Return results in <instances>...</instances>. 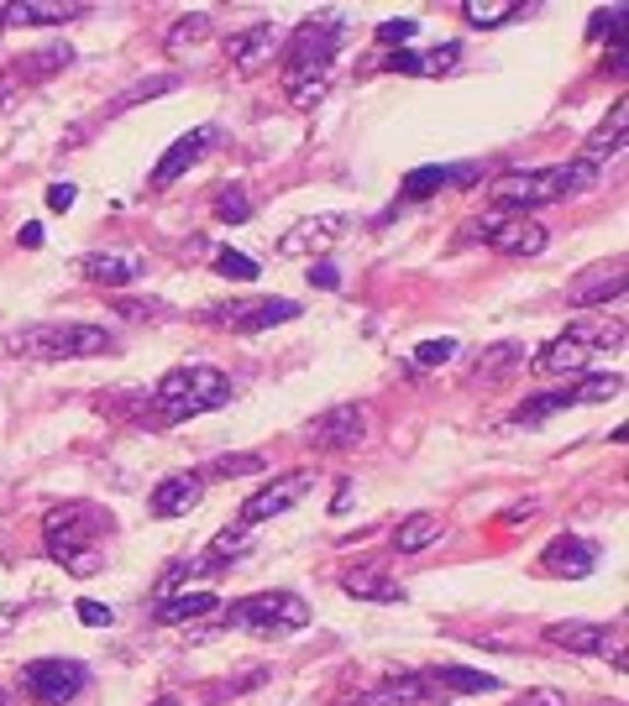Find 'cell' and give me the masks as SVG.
Returning <instances> with one entry per match:
<instances>
[{
  "mask_svg": "<svg viewBox=\"0 0 629 706\" xmlns=\"http://www.w3.org/2000/svg\"><path fill=\"white\" fill-rule=\"evenodd\" d=\"M231 398V377L220 372V367H173V372H163V382L152 387V403H147L142 414H137V424H147V429H173V424L194 419V414H210V408H220V403Z\"/></svg>",
  "mask_w": 629,
  "mask_h": 706,
  "instance_id": "cell-1",
  "label": "cell"
},
{
  "mask_svg": "<svg viewBox=\"0 0 629 706\" xmlns=\"http://www.w3.org/2000/svg\"><path fill=\"white\" fill-rule=\"evenodd\" d=\"M116 534V518L105 513L100 502H58L43 518V540L48 555L73 576H95L100 570V540Z\"/></svg>",
  "mask_w": 629,
  "mask_h": 706,
  "instance_id": "cell-2",
  "label": "cell"
},
{
  "mask_svg": "<svg viewBox=\"0 0 629 706\" xmlns=\"http://www.w3.org/2000/svg\"><path fill=\"white\" fill-rule=\"evenodd\" d=\"M604 167L577 158V163H557V167H535V173H508L493 184V205L504 215H525L535 205H551V199H567V194H582V188L598 184Z\"/></svg>",
  "mask_w": 629,
  "mask_h": 706,
  "instance_id": "cell-3",
  "label": "cell"
},
{
  "mask_svg": "<svg viewBox=\"0 0 629 706\" xmlns=\"http://www.w3.org/2000/svg\"><path fill=\"white\" fill-rule=\"evenodd\" d=\"M122 346L105 325H26L11 335L16 356H37V361H79V356H111Z\"/></svg>",
  "mask_w": 629,
  "mask_h": 706,
  "instance_id": "cell-4",
  "label": "cell"
},
{
  "mask_svg": "<svg viewBox=\"0 0 629 706\" xmlns=\"http://www.w3.org/2000/svg\"><path fill=\"white\" fill-rule=\"evenodd\" d=\"M341 43H346V26L336 16H314L299 26L289 37V53H284V90L305 84L314 73H331V58L341 53Z\"/></svg>",
  "mask_w": 629,
  "mask_h": 706,
  "instance_id": "cell-5",
  "label": "cell"
},
{
  "mask_svg": "<svg viewBox=\"0 0 629 706\" xmlns=\"http://www.w3.org/2000/svg\"><path fill=\"white\" fill-rule=\"evenodd\" d=\"M226 623L242 634H299L310 623V607L294 591H252L226 607Z\"/></svg>",
  "mask_w": 629,
  "mask_h": 706,
  "instance_id": "cell-6",
  "label": "cell"
},
{
  "mask_svg": "<svg viewBox=\"0 0 629 706\" xmlns=\"http://www.w3.org/2000/svg\"><path fill=\"white\" fill-rule=\"evenodd\" d=\"M22 685L32 702L43 706H69L84 685H90V670L79 659H32L22 670Z\"/></svg>",
  "mask_w": 629,
  "mask_h": 706,
  "instance_id": "cell-7",
  "label": "cell"
},
{
  "mask_svg": "<svg viewBox=\"0 0 629 706\" xmlns=\"http://www.w3.org/2000/svg\"><path fill=\"white\" fill-rule=\"evenodd\" d=\"M205 320L226 325L231 335H263V329H273V325L299 320V304H294V299H231V304H216Z\"/></svg>",
  "mask_w": 629,
  "mask_h": 706,
  "instance_id": "cell-8",
  "label": "cell"
},
{
  "mask_svg": "<svg viewBox=\"0 0 629 706\" xmlns=\"http://www.w3.org/2000/svg\"><path fill=\"white\" fill-rule=\"evenodd\" d=\"M310 487H314V471H284V476H273L267 487H258V493L242 502V529L247 523H267V518L289 513Z\"/></svg>",
  "mask_w": 629,
  "mask_h": 706,
  "instance_id": "cell-9",
  "label": "cell"
},
{
  "mask_svg": "<svg viewBox=\"0 0 629 706\" xmlns=\"http://www.w3.org/2000/svg\"><path fill=\"white\" fill-rule=\"evenodd\" d=\"M546 644H557L567 655H614V664L625 670V638L619 634L608 638V623H582V617L551 623V628H546Z\"/></svg>",
  "mask_w": 629,
  "mask_h": 706,
  "instance_id": "cell-10",
  "label": "cell"
},
{
  "mask_svg": "<svg viewBox=\"0 0 629 706\" xmlns=\"http://www.w3.org/2000/svg\"><path fill=\"white\" fill-rule=\"evenodd\" d=\"M625 273H629L625 257L593 262L587 273H577V278L567 282V304H572V309H593V304H608V299H625Z\"/></svg>",
  "mask_w": 629,
  "mask_h": 706,
  "instance_id": "cell-11",
  "label": "cell"
},
{
  "mask_svg": "<svg viewBox=\"0 0 629 706\" xmlns=\"http://www.w3.org/2000/svg\"><path fill=\"white\" fill-rule=\"evenodd\" d=\"M363 435H367V408L363 403H336V408H325V414L310 419V429H305V440L320 445V450H352Z\"/></svg>",
  "mask_w": 629,
  "mask_h": 706,
  "instance_id": "cell-12",
  "label": "cell"
},
{
  "mask_svg": "<svg viewBox=\"0 0 629 706\" xmlns=\"http://www.w3.org/2000/svg\"><path fill=\"white\" fill-rule=\"evenodd\" d=\"M352 220L341 210H325V215H305V220H294L289 231L278 235V257H305V252H331L336 246V235L346 231Z\"/></svg>",
  "mask_w": 629,
  "mask_h": 706,
  "instance_id": "cell-13",
  "label": "cell"
},
{
  "mask_svg": "<svg viewBox=\"0 0 629 706\" xmlns=\"http://www.w3.org/2000/svg\"><path fill=\"white\" fill-rule=\"evenodd\" d=\"M73 58V47L58 37V43L37 47V53H26V58H16V63H5L0 69V100H5V90H22V84H43V79H53V73H64Z\"/></svg>",
  "mask_w": 629,
  "mask_h": 706,
  "instance_id": "cell-14",
  "label": "cell"
},
{
  "mask_svg": "<svg viewBox=\"0 0 629 706\" xmlns=\"http://www.w3.org/2000/svg\"><path fill=\"white\" fill-rule=\"evenodd\" d=\"M546 225L540 220H530V215H504L499 210V220H493V231H488V246L493 252H504V257H540L546 252Z\"/></svg>",
  "mask_w": 629,
  "mask_h": 706,
  "instance_id": "cell-15",
  "label": "cell"
},
{
  "mask_svg": "<svg viewBox=\"0 0 629 706\" xmlns=\"http://www.w3.org/2000/svg\"><path fill=\"white\" fill-rule=\"evenodd\" d=\"M284 47V32L273 22H258L237 32V37H226V58H231V69L237 73H258L263 63H273V53Z\"/></svg>",
  "mask_w": 629,
  "mask_h": 706,
  "instance_id": "cell-16",
  "label": "cell"
},
{
  "mask_svg": "<svg viewBox=\"0 0 629 706\" xmlns=\"http://www.w3.org/2000/svg\"><path fill=\"white\" fill-rule=\"evenodd\" d=\"M199 497H205V476L199 471H173L152 487L147 508H152V518H184L199 508Z\"/></svg>",
  "mask_w": 629,
  "mask_h": 706,
  "instance_id": "cell-17",
  "label": "cell"
},
{
  "mask_svg": "<svg viewBox=\"0 0 629 706\" xmlns=\"http://www.w3.org/2000/svg\"><path fill=\"white\" fill-rule=\"evenodd\" d=\"M540 565L561 576V581H582V576H593V565H598V544L582 540V534H561V540L546 544V555Z\"/></svg>",
  "mask_w": 629,
  "mask_h": 706,
  "instance_id": "cell-18",
  "label": "cell"
},
{
  "mask_svg": "<svg viewBox=\"0 0 629 706\" xmlns=\"http://www.w3.org/2000/svg\"><path fill=\"white\" fill-rule=\"evenodd\" d=\"M210 141H216V126H194L190 137H179V141L169 147V152L158 158V167H152V184L169 188L173 178H184V173H190V167L199 163L205 152H210Z\"/></svg>",
  "mask_w": 629,
  "mask_h": 706,
  "instance_id": "cell-19",
  "label": "cell"
},
{
  "mask_svg": "<svg viewBox=\"0 0 629 706\" xmlns=\"http://www.w3.org/2000/svg\"><path fill=\"white\" fill-rule=\"evenodd\" d=\"M79 273L100 288H131V282L147 273V257L142 252H90L79 262Z\"/></svg>",
  "mask_w": 629,
  "mask_h": 706,
  "instance_id": "cell-20",
  "label": "cell"
},
{
  "mask_svg": "<svg viewBox=\"0 0 629 706\" xmlns=\"http://www.w3.org/2000/svg\"><path fill=\"white\" fill-rule=\"evenodd\" d=\"M436 696V685H431V675L425 670H393L373 696H363L357 706H425Z\"/></svg>",
  "mask_w": 629,
  "mask_h": 706,
  "instance_id": "cell-21",
  "label": "cell"
},
{
  "mask_svg": "<svg viewBox=\"0 0 629 706\" xmlns=\"http://www.w3.org/2000/svg\"><path fill=\"white\" fill-rule=\"evenodd\" d=\"M587 361H593V351H582L572 335H557L551 346L535 351V372L540 377H577V372H587Z\"/></svg>",
  "mask_w": 629,
  "mask_h": 706,
  "instance_id": "cell-22",
  "label": "cell"
},
{
  "mask_svg": "<svg viewBox=\"0 0 629 706\" xmlns=\"http://www.w3.org/2000/svg\"><path fill=\"white\" fill-rule=\"evenodd\" d=\"M436 691H451V696H483V691H499V675H488V670H467V664H436V670H425Z\"/></svg>",
  "mask_w": 629,
  "mask_h": 706,
  "instance_id": "cell-23",
  "label": "cell"
},
{
  "mask_svg": "<svg viewBox=\"0 0 629 706\" xmlns=\"http://www.w3.org/2000/svg\"><path fill=\"white\" fill-rule=\"evenodd\" d=\"M625 131H629V105H625V100H619V105L608 111V120H604V126H598L593 137L582 141V158H587V163H598V167H604V158H614V152L625 147Z\"/></svg>",
  "mask_w": 629,
  "mask_h": 706,
  "instance_id": "cell-24",
  "label": "cell"
},
{
  "mask_svg": "<svg viewBox=\"0 0 629 706\" xmlns=\"http://www.w3.org/2000/svg\"><path fill=\"white\" fill-rule=\"evenodd\" d=\"M84 5H53V0H22V5H5V22L11 26H64L79 22Z\"/></svg>",
  "mask_w": 629,
  "mask_h": 706,
  "instance_id": "cell-25",
  "label": "cell"
},
{
  "mask_svg": "<svg viewBox=\"0 0 629 706\" xmlns=\"http://www.w3.org/2000/svg\"><path fill=\"white\" fill-rule=\"evenodd\" d=\"M457 58H461L457 43L431 47V53H410V47H399V53L388 58V69H393V73H446L451 63H457Z\"/></svg>",
  "mask_w": 629,
  "mask_h": 706,
  "instance_id": "cell-26",
  "label": "cell"
},
{
  "mask_svg": "<svg viewBox=\"0 0 629 706\" xmlns=\"http://www.w3.org/2000/svg\"><path fill=\"white\" fill-rule=\"evenodd\" d=\"M341 591L357 602H404V587L388 581L384 570H352V576H341Z\"/></svg>",
  "mask_w": 629,
  "mask_h": 706,
  "instance_id": "cell-27",
  "label": "cell"
},
{
  "mask_svg": "<svg viewBox=\"0 0 629 706\" xmlns=\"http://www.w3.org/2000/svg\"><path fill=\"white\" fill-rule=\"evenodd\" d=\"M567 335L577 340L582 351H619L625 346V325L619 320H572Z\"/></svg>",
  "mask_w": 629,
  "mask_h": 706,
  "instance_id": "cell-28",
  "label": "cell"
},
{
  "mask_svg": "<svg viewBox=\"0 0 629 706\" xmlns=\"http://www.w3.org/2000/svg\"><path fill=\"white\" fill-rule=\"evenodd\" d=\"M436 540H441L436 513H410L399 529H393V549H399V555H420V549H431Z\"/></svg>",
  "mask_w": 629,
  "mask_h": 706,
  "instance_id": "cell-29",
  "label": "cell"
},
{
  "mask_svg": "<svg viewBox=\"0 0 629 706\" xmlns=\"http://www.w3.org/2000/svg\"><path fill=\"white\" fill-rule=\"evenodd\" d=\"M220 607L216 591H184V597H169L163 607H158V623H190V617H210Z\"/></svg>",
  "mask_w": 629,
  "mask_h": 706,
  "instance_id": "cell-30",
  "label": "cell"
},
{
  "mask_svg": "<svg viewBox=\"0 0 629 706\" xmlns=\"http://www.w3.org/2000/svg\"><path fill=\"white\" fill-rule=\"evenodd\" d=\"M525 361V346L519 340H499V346H488V351H478V361H472V372L483 377V382H499V377H508L514 367Z\"/></svg>",
  "mask_w": 629,
  "mask_h": 706,
  "instance_id": "cell-31",
  "label": "cell"
},
{
  "mask_svg": "<svg viewBox=\"0 0 629 706\" xmlns=\"http://www.w3.org/2000/svg\"><path fill=\"white\" fill-rule=\"evenodd\" d=\"M216 32V22H210V11H190V16H179V22L169 26V37H163V47L169 53H184V47H199L205 37Z\"/></svg>",
  "mask_w": 629,
  "mask_h": 706,
  "instance_id": "cell-32",
  "label": "cell"
},
{
  "mask_svg": "<svg viewBox=\"0 0 629 706\" xmlns=\"http://www.w3.org/2000/svg\"><path fill=\"white\" fill-rule=\"evenodd\" d=\"M561 408H572V387H557V393H540V398H525L508 419L514 424H546L551 414H561Z\"/></svg>",
  "mask_w": 629,
  "mask_h": 706,
  "instance_id": "cell-33",
  "label": "cell"
},
{
  "mask_svg": "<svg viewBox=\"0 0 629 706\" xmlns=\"http://www.w3.org/2000/svg\"><path fill=\"white\" fill-rule=\"evenodd\" d=\"M446 184H457V167H441V163L414 167L410 178L399 184V199H425V194H436V188H446Z\"/></svg>",
  "mask_w": 629,
  "mask_h": 706,
  "instance_id": "cell-34",
  "label": "cell"
},
{
  "mask_svg": "<svg viewBox=\"0 0 629 706\" xmlns=\"http://www.w3.org/2000/svg\"><path fill=\"white\" fill-rule=\"evenodd\" d=\"M179 90V73H158V79H147V84H137V90H126L116 105H111V116H122V111H131V105H142V100H158V94H173Z\"/></svg>",
  "mask_w": 629,
  "mask_h": 706,
  "instance_id": "cell-35",
  "label": "cell"
},
{
  "mask_svg": "<svg viewBox=\"0 0 629 706\" xmlns=\"http://www.w3.org/2000/svg\"><path fill=\"white\" fill-rule=\"evenodd\" d=\"M461 16H467V26H499L508 16H519V5H508V0H467Z\"/></svg>",
  "mask_w": 629,
  "mask_h": 706,
  "instance_id": "cell-36",
  "label": "cell"
},
{
  "mask_svg": "<svg viewBox=\"0 0 629 706\" xmlns=\"http://www.w3.org/2000/svg\"><path fill=\"white\" fill-rule=\"evenodd\" d=\"M252 471H267V455H220L210 461V471H199V476H220V482H231V476H252Z\"/></svg>",
  "mask_w": 629,
  "mask_h": 706,
  "instance_id": "cell-37",
  "label": "cell"
},
{
  "mask_svg": "<svg viewBox=\"0 0 629 706\" xmlns=\"http://www.w3.org/2000/svg\"><path fill=\"white\" fill-rule=\"evenodd\" d=\"M619 387H625V377H587L572 387V403H608L619 398Z\"/></svg>",
  "mask_w": 629,
  "mask_h": 706,
  "instance_id": "cell-38",
  "label": "cell"
},
{
  "mask_svg": "<svg viewBox=\"0 0 629 706\" xmlns=\"http://www.w3.org/2000/svg\"><path fill=\"white\" fill-rule=\"evenodd\" d=\"M247 549H252V540H247V529H220L216 544H210V560L226 565V560H242Z\"/></svg>",
  "mask_w": 629,
  "mask_h": 706,
  "instance_id": "cell-39",
  "label": "cell"
},
{
  "mask_svg": "<svg viewBox=\"0 0 629 706\" xmlns=\"http://www.w3.org/2000/svg\"><path fill=\"white\" fill-rule=\"evenodd\" d=\"M216 273H220V278H231V282H258V273H263V267L247 257V252H220Z\"/></svg>",
  "mask_w": 629,
  "mask_h": 706,
  "instance_id": "cell-40",
  "label": "cell"
},
{
  "mask_svg": "<svg viewBox=\"0 0 629 706\" xmlns=\"http://www.w3.org/2000/svg\"><path fill=\"white\" fill-rule=\"evenodd\" d=\"M216 215H220V220H226V225H242L247 215H252V205H247V188H242V184L220 188V199H216Z\"/></svg>",
  "mask_w": 629,
  "mask_h": 706,
  "instance_id": "cell-41",
  "label": "cell"
},
{
  "mask_svg": "<svg viewBox=\"0 0 629 706\" xmlns=\"http://www.w3.org/2000/svg\"><path fill=\"white\" fill-rule=\"evenodd\" d=\"M619 26H625V5H608V11H593L587 37H593V43H619Z\"/></svg>",
  "mask_w": 629,
  "mask_h": 706,
  "instance_id": "cell-42",
  "label": "cell"
},
{
  "mask_svg": "<svg viewBox=\"0 0 629 706\" xmlns=\"http://www.w3.org/2000/svg\"><path fill=\"white\" fill-rule=\"evenodd\" d=\"M325 90H331V73H314V79H305V84H294L289 100L299 105V111H314V105L325 100Z\"/></svg>",
  "mask_w": 629,
  "mask_h": 706,
  "instance_id": "cell-43",
  "label": "cell"
},
{
  "mask_svg": "<svg viewBox=\"0 0 629 706\" xmlns=\"http://www.w3.org/2000/svg\"><path fill=\"white\" fill-rule=\"evenodd\" d=\"M451 356H457V340H420L414 346V367H441Z\"/></svg>",
  "mask_w": 629,
  "mask_h": 706,
  "instance_id": "cell-44",
  "label": "cell"
},
{
  "mask_svg": "<svg viewBox=\"0 0 629 706\" xmlns=\"http://www.w3.org/2000/svg\"><path fill=\"white\" fill-rule=\"evenodd\" d=\"M73 612H79V623H90V628H111V623H116V612L105 607V602H95V597H79Z\"/></svg>",
  "mask_w": 629,
  "mask_h": 706,
  "instance_id": "cell-45",
  "label": "cell"
},
{
  "mask_svg": "<svg viewBox=\"0 0 629 706\" xmlns=\"http://www.w3.org/2000/svg\"><path fill=\"white\" fill-rule=\"evenodd\" d=\"M116 309L126 320H163L169 314V304H158V299H116Z\"/></svg>",
  "mask_w": 629,
  "mask_h": 706,
  "instance_id": "cell-46",
  "label": "cell"
},
{
  "mask_svg": "<svg viewBox=\"0 0 629 706\" xmlns=\"http://www.w3.org/2000/svg\"><path fill=\"white\" fill-rule=\"evenodd\" d=\"M414 32H420V26H414L410 16H404V22H384V26H378V43H384V47H393V53H399V47H410V37H414Z\"/></svg>",
  "mask_w": 629,
  "mask_h": 706,
  "instance_id": "cell-47",
  "label": "cell"
},
{
  "mask_svg": "<svg viewBox=\"0 0 629 706\" xmlns=\"http://www.w3.org/2000/svg\"><path fill=\"white\" fill-rule=\"evenodd\" d=\"M73 199H79V188H73V184H53V188H48V210H53V215L73 210Z\"/></svg>",
  "mask_w": 629,
  "mask_h": 706,
  "instance_id": "cell-48",
  "label": "cell"
},
{
  "mask_svg": "<svg viewBox=\"0 0 629 706\" xmlns=\"http://www.w3.org/2000/svg\"><path fill=\"white\" fill-rule=\"evenodd\" d=\"M310 282H314V288H336L341 273L331 267V262H314V267H310Z\"/></svg>",
  "mask_w": 629,
  "mask_h": 706,
  "instance_id": "cell-49",
  "label": "cell"
},
{
  "mask_svg": "<svg viewBox=\"0 0 629 706\" xmlns=\"http://www.w3.org/2000/svg\"><path fill=\"white\" fill-rule=\"evenodd\" d=\"M519 706H567V702H561L557 691H535V696H525Z\"/></svg>",
  "mask_w": 629,
  "mask_h": 706,
  "instance_id": "cell-50",
  "label": "cell"
},
{
  "mask_svg": "<svg viewBox=\"0 0 629 706\" xmlns=\"http://www.w3.org/2000/svg\"><path fill=\"white\" fill-rule=\"evenodd\" d=\"M346 508H352V482H341L336 497H331V513H346Z\"/></svg>",
  "mask_w": 629,
  "mask_h": 706,
  "instance_id": "cell-51",
  "label": "cell"
},
{
  "mask_svg": "<svg viewBox=\"0 0 629 706\" xmlns=\"http://www.w3.org/2000/svg\"><path fill=\"white\" fill-rule=\"evenodd\" d=\"M22 246H43V225H37V220L22 225Z\"/></svg>",
  "mask_w": 629,
  "mask_h": 706,
  "instance_id": "cell-52",
  "label": "cell"
},
{
  "mask_svg": "<svg viewBox=\"0 0 629 706\" xmlns=\"http://www.w3.org/2000/svg\"><path fill=\"white\" fill-rule=\"evenodd\" d=\"M530 513H535V502H530V497H525V502H514V508H508L504 518H508V523H519V518H530Z\"/></svg>",
  "mask_w": 629,
  "mask_h": 706,
  "instance_id": "cell-53",
  "label": "cell"
},
{
  "mask_svg": "<svg viewBox=\"0 0 629 706\" xmlns=\"http://www.w3.org/2000/svg\"><path fill=\"white\" fill-rule=\"evenodd\" d=\"M152 706H179V702H173V696H163V702H152Z\"/></svg>",
  "mask_w": 629,
  "mask_h": 706,
  "instance_id": "cell-54",
  "label": "cell"
},
{
  "mask_svg": "<svg viewBox=\"0 0 629 706\" xmlns=\"http://www.w3.org/2000/svg\"><path fill=\"white\" fill-rule=\"evenodd\" d=\"M0 26H5V5H0Z\"/></svg>",
  "mask_w": 629,
  "mask_h": 706,
  "instance_id": "cell-55",
  "label": "cell"
}]
</instances>
